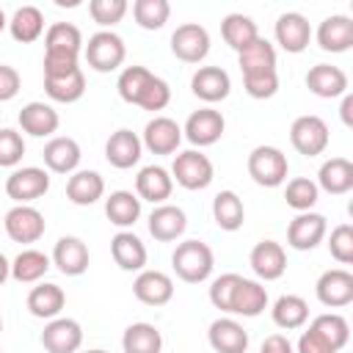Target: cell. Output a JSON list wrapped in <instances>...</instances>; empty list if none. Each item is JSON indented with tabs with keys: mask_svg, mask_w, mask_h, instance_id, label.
<instances>
[{
	"mask_svg": "<svg viewBox=\"0 0 353 353\" xmlns=\"http://www.w3.org/2000/svg\"><path fill=\"white\" fill-rule=\"evenodd\" d=\"M127 8H130L127 0H91L88 3L91 19L97 25H102V28H113L116 22H121L124 14H127Z\"/></svg>",
	"mask_w": 353,
	"mask_h": 353,
	"instance_id": "46",
	"label": "cell"
},
{
	"mask_svg": "<svg viewBox=\"0 0 353 353\" xmlns=\"http://www.w3.org/2000/svg\"><path fill=\"white\" fill-rule=\"evenodd\" d=\"M317 188L331 196H342L353 190V163L347 157H331L317 171Z\"/></svg>",
	"mask_w": 353,
	"mask_h": 353,
	"instance_id": "28",
	"label": "cell"
},
{
	"mask_svg": "<svg viewBox=\"0 0 353 353\" xmlns=\"http://www.w3.org/2000/svg\"><path fill=\"white\" fill-rule=\"evenodd\" d=\"M171 265H174V273L188 281V284H199L204 279H210L212 273V265H215V256H212V248L201 240H185L174 248L171 254Z\"/></svg>",
	"mask_w": 353,
	"mask_h": 353,
	"instance_id": "1",
	"label": "cell"
},
{
	"mask_svg": "<svg viewBox=\"0 0 353 353\" xmlns=\"http://www.w3.org/2000/svg\"><path fill=\"white\" fill-rule=\"evenodd\" d=\"M309 331H314L334 353H339V350L347 345V339H350V325H347V320H345L342 314H334V312L317 314V317L312 320Z\"/></svg>",
	"mask_w": 353,
	"mask_h": 353,
	"instance_id": "37",
	"label": "cell"
},
{
	"mask_svg": "<svg viewBox=\"0 0 353 353\" xmlns=\"http://www.w3.org/2000/svg\"><path fill=\"white\" fill-rule=\"evenodd\" d=\"M124 353H160L163 350V334L152 323H132L127 325L121 336Z\"/></svg>",
	"mask_w": 353,
	"mask_h": 353,
	"instance_id": "38",
	"label": "cell"
},
{
	"mask_svg": "<svg viewBox=\"0 0 353 353\" xmlns=\"http://www.w3.org/2000/svg\"><path fill=\"white\" fill-rule=\"evenodd\" d=\"M185 229H188V215L176 204H160L149 215V234L157 243H171L176 237H182Z\"/></svg>",
	"mask_w": 353,
	"mask_h": 353,
	"instance_id": "16",
	"label": "cell"
},
{
	"mask_svg": "<svg viewBox=\"0 0 353 353\" xmlns=\"http://www.w3.org/2000/svg\"><path fill=\"white\" fill-rule=\"evenodd\" d=\"M268 306V290L259 281L251 279H240L232 295V314H243V317H256L262 314Z\"/></svg>",
	"mask_w": 353,
	"mask_h": 353,
	"instance_id": "31",
	"label": "cell"
},
{
	"mask_svg": "<svg viewBox=\"0 0 353 353\" xmlns=\"http://www.w3.org/2000/svg\"><path fill=\"white\" fill-rule=\"evenodd\" d=\"M237 63L243 74H259V72H276V50L268 39H254L245 50L237 52Z\"/></svg>",
	"mask_w": 353,
	"mask_h": 353,
	"instance_id": "32",
	"label": "cell"
},
{
	"mask_svg": "<svg viewBox=\"0 0 353 353\" xmlns=\"http://www.w3.org/2000/svg\"><path fill=\"white\" fill-rule=\"evenodd\" d=\"M207 336L215 353H245L248 350V331L232 317H218L210 325Z\"/></svg>",
	"mask_w": 353,
	"mask_h": 353,
	"instance_id": "23",
	"label": "cell"
},
{
	"mask_svg": "<svg viewBox=\"0 0 353 353\" xmlns=\"http://www.w3.org/2000/svg\"><path fill=\"white\" fill-rule=\"evenodd\" d=\"M212 218L223 232H237L245 221V207L243 199L234 190H221L212 199Z\"/></svg>",
	"mask_w": 353,
	"mask_h": 353,
	"instance_id": "34",
	"label": "cell"
},
{
	"mask_svg": "<svg viewBox=\"0 0 353 353\" xmlns=\"http://www.w3.org/2000/svg\"><path fill=\"white\" fill-rule=\"evenodd\" d=\"M85 353H108V350H99V347H94V350H85Z\"/></svg>",
	"mask_w": 353,
	"mask_h": 353,
	"instance_id": "59",
	"label": "cell"
},
{
	"mask_svg": "<svg viewBox=\"0 0 353 353\" xmlns=\"http://www.w3.org/2000/svg\"><path fill=\"white\" fill-rule=\"evenodd\" d=\"M105 193V179L97 171H74L66 182V199L77 207H91Z\"/></svg>",
	"mask_w": 353,
	"mask_h": 353,
	"instance_id": "30",
	"label": "cell"
},
{
	"mask_svg": "<svg viewBox=\"0 0 353 353\" xmlns=\"http://www.w3.org/2000/svg\"><path fill=\"white\" fill-rule=\"evenodd\" d=\"M61 119H58V110L47 102H28L22 110H19V127L22 132L33 135V138H47L58 130Z\"/></svg>",
	"mask_w": 353,
	"mask_h": 353,
	"instance_id": "26",
	"label": "cell"
},
{
	"mask_svg": "<svg viewBox=\"0 0 353 353\" xmlns=\"http://www.w3.org/2000/svg\"><path fill=\"white\" fill-rule=\"evenodd\" d=\"M314 292H317V301L323 306L342 309L353 301V273L345 268H331L317 279Z\"/></svg>",
	"mask_w": 353,
	"mask_h": 353,
	"instance_id": "10",
	"label": "cell"
},
{
	"mask_svg": "<svg viewBox=\"0 0 353 353\" xmlns=\"http://www.w3.org/2000/svg\"><path fill=\"white\" fill-rule=\"evenodd\" d=\"M325 229H328L325 215L312 212V210L309 212H298L287 226V243L295 251H312V248H317L323 243Z\"/></svg>",
	"mask_w": 353,
	"mask_h": 353,
	"instance_id": "9",
	"label": "cell"
},
{
	"mask_svg": "<svg viewBox=\"0 0 353 353\" xmlns=\"http://www.w3.org/2000/svg\"><path fill=\"white\" fill-rule=\"evenodd\" d=\"M6 25H8V19H6V14H3V8H0V33L6 30Z\"/></svg>",
	"mask_w": 353,
	"mask_h": 353,
	"instance_id": "58",
	"label": "cell"
},
{
	"mask_svg": "<svg viewBox=\"0 0 353 353\" xmlns=\"http://www.w3.org/2000/svg\"><path fill=\"white\" fill-rule=\"evenodd\" d=\"M50 270V256L36 251V248H25L17 254V259L11 262V276L19 281V284H33L39 281L44 273Z\"/></svg>",
	"mask_w": 353,
	"mask_h": 353,
	"instance_id": "41",
	"label": "cell"
},
{
	"mask_svg": "<svg viewBox=\"0 0 353 353\" xmlns=\"http://www.w3.org/2000/svg\"><path fill=\"white\" fill-rule=\"evenodd\" d=\"M171 52L185 63H201L210 52V33L199 22H185L171 33Z\"/></svg>",
	"mask_w": 353,
	"mask_h": 353,
	"instance_id": "7",
	"label": "cell"
},
{
	"mask_svg": "<svg viewBox=\"0 0 353 353\" xmlns=\"http://www.w3.org/2000/svg\"><path fill=\"white\" fill-rule=\"evenodd\" d=\"M0 353H3V350H0Z\"/></svg>",
	"mask_w": 353,
	"mask_h": 353,
	"instance_id": "61",
	"label": "cell"
},
{
	"mask_svg": "<svg viewBox=\"0 0 353 353\" xmlns=\"http://www.w3.org/2000/svg\"><path fill=\"white\" fill-rule=\"evenodd\" d=\"M306 88H309L314 97L334 99V97L347 94V74H345L339 66L317 63V66H312V69L306 72Z\"/></svg>",
	"mask_w": 353,
	"mask_h": 353,
	"instance_id": "20",
	"label": "cell"
},
{
	"mask_svg": "<svg viewBox=\"0 0 353 353\" xmlns=\"http://www.w3.org/2000/svg\"><path fill=\"white\" fill-rule=\"evenodd\" d=\"M77 55H61V52H44V77H66L77 72Z\"/></svg>",
	"mask_w": 353,
	"mask_h": 353,
	"instance_id": "52",
	"label": "cell"
},
{
	"mask_svg": "<svg viewBox=\"0 0 353 353\" xmlns=\"http://www.w3.org/2000/svg\"><path fill=\"white\" fill-rule=\"evenodd\" d=\"M47 190H50V174L44 168H36V165L17 168L6 179V193L17 204H30V201L41 199Z\"/></svg>",
	"mask_w": 353,
	"mask_h": 353,
	"instance_id": "8",
	"label": "cell"
},
{
	"mask_svg": "<svg viewBox=\"0 0 353 353\" xmlns=\"http://www.w3.org/2000/svg\"><path fill=\"white\" fill-rule=\"evenodd\" d=\"M0 331H3V317H0Z\"/></svg>",
	"mask_w": 353,
	"mask_h": 353,
	"instance_id": "60",
	"label": "cell"
},
{
	"mask_svg": "<svg viewBox=\"0 0 353 353\" xmlns=\"http://www.w3.org/2000/svg\"><path fill=\"white\" fill-rule=\"evenodd\" d=\"M3 226H6V234H8L14 243H22V245L41 240V234H44V229H47L44 215H41L36 207H30V204H17V207H11V210L6 212V218H3Z\"/></svg>",
	"mask_w": 353,
	"mask_h": 353,
	"instance_id": "6",
	"label": "cell"
},
{
	"mask_svg": "<svg viewBox=\"0 0 353 353\" xmlns=\"http://www.w3.org/2000/svg\"><path fill=\"white\" fill-rule=\"evenodd\" d=\"M8 30H11V36H14L17 41H22V44L36 41V39L44 33V14H41V8H36V6H22V8H17L14 17H11V22H8Z\"/></svg>",
	"mask_w": 353,
	"mask_h": 353,
	"instance_id": "39",
	"label": "cell"
},
{
	"mask_svg": "<svg viewBox=\"0 0 353 353\" xmlns=\"http://www.w3.org/2000/svg\"><path fill=\"white\" fill-rule=\"evenodd\" d=\"M248 262H251V270L265 281H276L287 270V254H284L281 243H276V240H259L251 248Z\"/></svg>",
	"mask_w": 353,
	"mask_h": 353,
	"instance_id": "13",
	"label": "cell"
},
{
	"mask_svg": "<svg viewBox=\"0 0 353 353\" xmlns=\"http://www.w3.org/2000/svg\"><path fill=\"white\" fill-rule=\"evenodd\" d=\"M41 157H44V165L50 171H55V174H72L80 165V157L83 154H80V143L74 138L58 135V138H50L47 141Z\"/></svg>",
	"mask_w": 353,
	"mask_h": 353,
	"instance_id": "22",
	"label": "cell"
},
{
	"mask_svg": "<svg viewBox=\"0 0 353 353\" xmlns=\"http://www.w3.org/2000/svg\"><path fill=\"white\" fill-rule=\"evenodd\" d=\"M41 345L47 353H77L83 345V328L72 317H55L44 325Z\"/></svg>",
	"mask_w": 353,
	"mask_h": 353,
	"instance_id": "11",
	"label": "cell"
},
{
	"mask_svg": "<svg viewBox=\"0 0 353 353\" xmlns=\"http://www.w3.org/2000/svg\"><path fill=\"white\" fill-rule=\"evenodd\" d=\"M105 215H108L110 223L127 229L141 218V199L130 190H113L105 199Z\"/></svg>",
	"mask_w": 353,
	"mask_h": 353,
	"instance_id": "33",
	"label": "cell"
},
{
	"mask_svg": "<svg viewBox=\"0 0 353 353\" xmlns=\"http://www.w3.org/2000/svg\"><path fill=\"white\" fill-rule=\"evenodd\" d=\"M179 141H182V127L168 116H154L143 127V141L141 143L152 154H174Z\"/></svg>",
	"mask_w": 353,
	"mask_h": 353,
	"instance_id": "14",
	"label": "cell"
},
{
	"mask_svg": "<svg viewBox=\"0 0 353 353\" xmlns=\"http://www.w3.org/2000/svg\"><path fill=\"white\" fill-rule=\"evenodd\" d=\"M259 353H295V350H292V342L284 334H270V336H265Z\"/></svg>",
	"mask_w": 353,
	"mask_h": 353,
	"instance_id": "55",
	"label": "cell"
},
{
	"mask_svg": "<svg viewBox=\"0 0 353 353\" xmlns=\"http://www.w3.org/2000/svg\"><path fill=\"white\" fill-rule=\"evenodd\" d=\"M135 190L141 201H152V204H163L171 190H174V179L163 165H146L138 171L135 176Z\"/></svg>",
	"mask_w": 353,
	"mask_h": 353,
	"instance_id": "24",
	"label": "cell"
},
{
	"mask_svg": "<svg viewBox=\"0 0 353 353\" xmlns=\"http://www.w3.org/2000/svg\"><path fill=\"white\" fill-rule=\"evenodd\" d=\"M328 251L339 265H350L353 262V226L350 223H339L331 237H328Z\"/></svg>",
	"mask_w": 353,
	"mask_h": 353,
	"instance_id": "48",
	"label": "cell"
},
{
	"mask_svg": "<svg viewBox=\"0 0 353 353\" xmlns=\"http://www.w3.org/2000/svg\"><path fill=\"white\" fill-rule=\"evenodd\" d=\"M223 130H226L223 116H221L218 110H212V108H201V110H193V113L188 116L182 132H185V138H188L193 146H212V143L221 141Z\"/></svg>",
	"mask_w": 353,
	"mask_h": 353,
	"instance_id": "12",
	"label": "cell"
},
{
	"mask_svg": "<svg viewBox=\"0 0 353 353\" xmlns=\"http://www.w3.org/2000/svg\"><path fill=\"white\" fill-rule=\"evenodd\" d=\"M22 154H25L22 135L17 130H11V127L0 130V165L3 168H11V165H17L22 160Z\"/></svg>",
	"mask_w": 353,
	"mask_h": 353,
	"instance_id": "51",
	"label": "cell"
},
{
	"mask_svg": "<svg viewBox=\"0 0 353 353\" xmlns=\"http://www.w3.org/2000/svg\"><path fill=\"white\" fill-rule=\"evenodd\" d=\"M127 58V47H124V39L113 30H99L88 39L85 44V61L94 72H116Z\"/></svg>",
	"mask_w": 353,
	"mask_h": 353,
	"instance_id": "2",
	"label": "cell"
},
{
	"mask_svg": "<svg viewBox=\"0 0 353 353\" xmlns=\"http://www.w3.org/2000/svg\"><path fill=\"white\" fill-rule=\"evenodd\" d=\"M52 265L63 276H83L88 270V248L80 237H61L52 248Z\"/></svg>",
	"mask_w": 353,
	"mask_h": 353,
	"instance_id": "25",
	"label": "cell"
},
{
	"mask_svg": "<svg viewBox=\"0 0 353 353\" xmlns=\"http://www.w3.org/2000/svg\"><path fill=\"white\" fill-rule=\"evenodd\" d=\"M317 44L325 52H345L353 47V19L345 14H331L317 28Z\"/></svg>",
	"mask_w": 353,
	"mask_h": 353,
	"instance_id": "19",
	"label": "cell"
},
{
	"mask_svg": "<svg viewBox=\"0 0 353 353\" xmlns=\"http://www.w3.org/2000/svg\"><path fill=\"white\" fill-rule=\"evenodd\" d=\"M317 196H320V188L317 182L306 179V176H295L287 182V190H284V199L292 210L298 212H309L314 204H317Z\"/></svg>",
	"mask_w": 353,
	"mask_h": 353,
	"instance_id": "44",
	"label": "cell"
},
{
	"mask_svg": "<svg viewBox=\"0 0 353 353\" xmlns=\"http://www.w3.org/2000/svg\"><path fill=\"white\" fill-rule=\"evenodd\" d=\"M190 91L201 102H221L232 91V80L221 66H199L190 77Z\"/></svg>",
	"mask_w": 353,
	"mask_h": 353,
	"instance_id": "18",
	"label": "cell"
},
{
	"mask_svg": "<svg viewBox=\"0 0 353 353\" xmlns=\"http://www.w3.org/2000/svg\"><path fill=\"white\" fill-rule=\"evenodd\" d=\"M240 279H243V276H237V273H223V276H218V279L212 281V287H210V303H212L215 309H221V312H232V295H234V287H237Z\"/></svg>",
	"mask_w": 353,
	"mask_h": 353,
	"instance_id": "50",
	"label": "cell"
},
{
	"mask_svg": "<svg viewBox=\"0 0 353 353\" xmlns=\"http://www.w3.org/2000/svg\"><path fill=\"white\" fill-rule=\"evenodd\" d=\"M290 141L295 146L298 154L303 157H317L325 152L328 146V124L320 119V116H298L290 127Z\"/></svg>",
	"mask_w": 353,
	"mask_h": 353,
	"instance_id": "5",
	"label": "cell"
},
{
	"mask_svg": "<svg viewBox=\"0 0 353 353\" xmlns=\"http://www.w3.org/2000/svg\"><path fill=\"white\" fill-rule=\"evenodd\" d=\"M149 80H152V72H149L146 66H127V69L119 74V83H116L119 97H121L124 102L135 105L138 97H141V91L146 88Z\"/></svg>",
	"mask_w": 353,
	"mask_h": 353,
	"instance_id": "45",
	"label": "cell"
},
{
	"mask_svg": "<svg viewBox=\"0 0 353 353\" xmlns=\"http://www.w3.org/2000/svg\"><path fill=\"white\" fill-rule=\"evenodd\" d=\"M19 85H22L19 72L14 66H8V63H0V102L14 99L19 94Z\"/></svg>",
	"mask_w": 353,
	"mask_h": 353,
	"instance_id": "53",
	"label": "cell"
},
{
	"mask_svg": "<svg viewBox=\"0 0 353 353\" xmlns=\"http://www.w3.org/2000/svg\"><path fill=\"white\" fill-rule=\"evenodd\" d=\"M141 152H143V143L132 130H116L105 143V160L121 171L132 168L141 160Z\"/></svg>",
	"mask_w": 353,
	"mask_h": 353,
	"instance_id": "21",
	"label": "cell"
},
{
	"mask_svg": "<svg viewBox=\"0 0 353 353\" xmlns=\"http://www.w3.org/2000/svg\"><path fill=\"white\" fill-rule=\"evenodd\" d=\"M273 323L284 331H295V328H303L306 320H309V303L301 298V295H281L273 309Z\"/></svg>",
	"mask_w": 353,
	"mask_h": 353,
	"instance_id": "36",
	"label": "cell"
},
{
	"mask_svg": "<svg viewBox=\"0 0 353 353\" xmlns=\"http://www.w3.org/2000/svg\"><path fill=\"white\" fill-rule=\"evenodd\" d=\"M83 36L80 28L72 22H55L44 33V52H61V55H80Z\"/></svg>",
	"mask_w": 353,
	"mask_h": 353,
	"instance_id": "35",
	"label": "cell"
},
{
	"mask_svg": "<svg viewBox=\"0 0 353 353\" xmlns=\"http://www.w3.org/2000/svg\"><path fill=\"white\" fill-rule=\"evenodd\" d=\"M287 154L276 146H256L248 154V176L262 188H279L287 179Z\"/></svg>",
	"mask_w": 353,
	"mask_h": 353,
	"instance_id": "3",
	"label": "cell"
},
{
	"mask_svg": "<svg viewBox=\"0 0 353 353\" xmlns=\"http://www.w3.org/2000/svg\"><path fill=\"white\" fill-rule=\"evenodd\" d=\"M171 102V88H168V83L163 80V77H157V74H152V80L146 83V88L141 91V97H138V108H143V110H163L165 105Z\"/></svg>",
	"mask_w": 353,
	"mask_h": 353,
	"instance_id": "47",
	"label": "cell"
},
{
	"mask_svg": "<svg viewBox=\"0 0 353 353\" xmlns=\"http://www.w3.org/2000/svg\"><path fill=\"white\" fill-rule=\"evenodd\" d=\"M221 36H223V41L232 47V50H245L254 39H259V30H256V22L251 19V17H245V14H229V17H223V22H221Z\"/></svg>",
	"mask_w": 353,
	"mask_h": 353,
	"instance_id": "40",
	"label": "cell"
},
{
	"mask_svg": "<svg viewBox=\"0 0 353 353\" xmlns=\"http://www.w3.org/2000/svg\"><path fill=\"white\" fill-rule=\"evenodd\" d=\"M212 176H215V171H212V163H210L207 154H201L196 149H188V152L174 157L171 179L176 185H182L185 190H204L212 182Z\"/></svg>",
	"mask_w": 353,
	"mask_h": 353,
	"instance_id": "4",
	"label": "cell"
},
{
	"mask_svg": "<svg viewBox=\"0 0 353 353\" xmlns=\"http://www.w3.org/2000/svg\"><path fill=\"white\" fill-rule=\"evenodd\" d=\"M8 276H11V262H8V259L0 254V284H3Z\"/></svg>",
	"mask_w": 353,
	"mask_h": 353,
	"instance_id": "57",
	"label": "cell"
},
{
	"mask_svg": "<svg viewBox=\"0 0 353 353\" xmlns=\"http://www.w3.org/2000/svg\"><path fill=\"white\" fill-rule=\"evenodd\" d=\"M132 292L146 306H163L174 298V281L163 270H141L132 281Z\"/></svg>",
	"mask_w": 353,
	"mask_h": 353,
	"instance_id": "15",
	"label": "cell"
},
{
	"mask_svg": "<svg viewBox=\"0 0 353 353\" xmlns=\"http://www.w3.org/2000/svg\"><path fill=\"white\" fill-rule=\"evenodd\" d=\"M298 353H334L314 331H303L298 339Z\"/></svg>",
	"mask_w": 353,
	"mask_h": 353,
	"instance_id": "54",
	"label": "cell"
},
{
	"mask_svg": "<svg viewBox=\"0 0 353 353\" xmlns=\"http://www.w3.org/2000/svg\"><path fill=\"white\" fill-rule=\"evenodd\" d=\"M309 39H312V25L303 14L287 11L276 19V41L287 52H303L309 47Z\"/></svg>",
	"mask_w": 353,
	"mask_h": 353,
	"instance_id": "17",
	"label": "cell"
},
{
	"mask_svg": "<svg viewBox=\"0 0 353 353\" xmlns=\"http://www.w3.org/2000/svg\"><path fill=\"white\" fill-rule=\"evenodd\" d=\"M243 88L254 99H270L279 91V74L276 72H259V74H243Z\"/></svg>",
	"mask_w": 353,
	"mask_h": 353,
	"instance_id": "49",
	"label": "cell"
},
{
	"mask_svg": "<svg viewBox=\"0 0 353 353\" xmlns=\"http://www.w3.org/2000/svg\"><path fill=\"white\" fill-rule=\"evenodd\" d=\"M63 306H66V295L58 284L44 281L28 292V312L39 320H55Z\"/></svg>",
	"mask_w": 353,
	"mask_h": 353,
	"instance_id": "29",
	"label": "cell"
},
{
	"mask_svg": "<svg viewBox=\"0 0 353 353\" xmlns=\"http://www.w3.org/2000/svg\"><path fill=\"white\" fill-rule=\"evenodd\" d=\"M110 256H113V262H116L121 270H127V273L143 270V265H146V245L141 243L138 234H132V232H119V234L110 240Z\"/></svg>",
	"mask_w": 353,
	"mask_h": 353,
	"instance_id": "27",
	"label": "cell"
},
{
	"mask_svg": "<svg viewBox=\"0 0 353 353\" xmlns=\"http://www.w3.org/2000/svg\"><path fill=\"white\" fill-rule=\"evenodd\" d=\"M132 17H135L138 28L160 30L171 17V6H168V0H135L132 3Z\"/></svg>",
	"mask_w": 353,
	"mask_h": 353,
	"instance_id": "43",
	"label": "cell"
},
{
	"mask_svg": "<svg viewBox=\"0 0 353 353\" xmlns=\"http://www.w3.org/2000/svg\"><path fill=\"white\" fill-rule=\"evenodd\" d=\"M44 91L52 102H77L85 94V74L83 69H77L66 77H44Z\"/></svg>",
	"mask_w": 353,
	"mask_h": 353,
	"instance_id": "42",
	"label": "cell"
},
{
	"mask_svg": "<svg viewBox=\"0 0 353 353\" xmlns=\"http://www.w3.org/2000/svg\"><path fill=\"white\" fill-rule=\"evenodd\" d=\"M339 113H342V124H345V127H353V94H342V108H339Z\"/></svg>",
	"mask_w": 353,
	"mask_h": 353,
	"instance_id": "56",
	"label": "cell"
}]
</instances>
